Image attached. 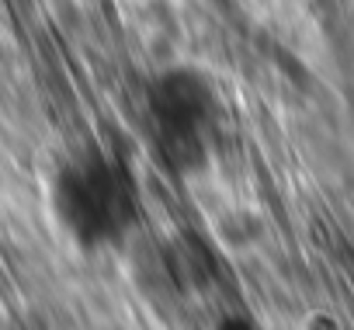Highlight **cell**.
<instances>
[{
	"mask_svg": "<svg viewBox=\"0 0 354 330\" xmlns=\"http://www.w3.org/2000/svg\"><path fill=\"white\" fill-rule=\"evenodd\" d=\"M56 216L84 247H104L129 237L139 219L136 188L122 163L87 153L70 160L56 178Z\"/></svg>",
	"mask_w": 354,
	"mask_h": 330,
	"instance_id": "cell-1",
	"label": "cell"
},
{
	"mask_svg": "<svg viewBox=\"0 0 354 330\" xmlns=\"http://www.w3.org/2000/svg\"><path fill=\"white\" fill-rule=\"evenodd\" d=\"M146 111L156 146L174 171L205 167L219 122V94L195 66H167L146 87Z\"/></svg>",
	"mask_w": 354,
	"mask_h": 330,
	"instance_id": "cell-2",
	"label": "cell"
},
{
	"mask_svg": "<svg viewBox=\"0 0 354 330\" xmlns=\"http://www.w3.org/2000/svg\"><path fill=\"white\" fill-rule=\"evenodd\" d=\"M219 237L230 244V247H243L250 240L261 237V223L250 216V212H226L219 219Z\"/></svg>",
	"mask_w": 354,
	"mask_h": 330,
	"instance_id": "cell-3",
	"label": "cell"
}]
</instances>
